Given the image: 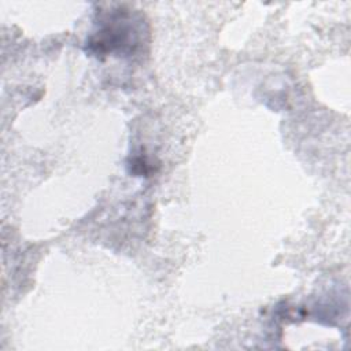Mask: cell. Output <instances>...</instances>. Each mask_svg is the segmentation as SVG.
Instances as JSON below:
<instances>
[{
  "label": "cell",
  "mask_w": 351,
  "mask_h": 351,
  "mask_svg": "<svg viewBox=\"0 0 351 351\" xmlns=\"http://www.w3.org/2000/svg\"><path fill=\"white\" fill-rule=\"evenodd\" d=\"M141 38L140 23L133 25L129 12L114 11L101 21L100 29L93 33L88 44L90 51L104 53H133Z\"/></svg>",
  "instance_id": "1"
}]
</instances>
